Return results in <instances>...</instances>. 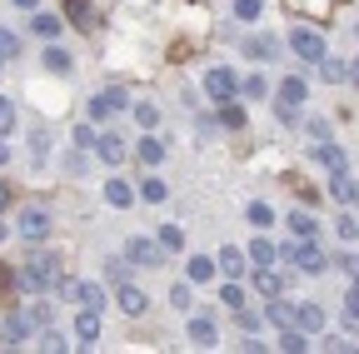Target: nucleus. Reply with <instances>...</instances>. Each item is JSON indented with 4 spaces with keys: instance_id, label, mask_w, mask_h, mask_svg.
Instances as JSON below:
<instances>
[{
    "instance_id": "obj_1",
    "label": "nucleus",
    "mask_w": 359,
    "mask_h": 354,
    "mask_svg": "<svg viewBox=\"0 0 359 354\" xmlns=\"http://www.w3.org/2000/svg\"><path fill=\"white\" fill-rule=\"evenodd\" d=\"M60 280H65V264H60L55 254H35V259H25L20 270H15V285H20V290H30V294L60 290Z\"/></svg>"
},
{
    "instance_id": "obj_2",
    "label": "nucleus",
    "mask_w": 359,
    "mask_h": 354,
    "mask_svg": "<svg viewBox=\"0 0 359 354\" xmlns=\"http://www.w3.org/2000/svg\"><path fill=\"white\" fill-rule=\"evenodd\" d=\"M280 259H285V264H294V270H304V275H325V270H330V254L314 245V240L285 245V250H280Z\"/></svg>"
},
{
    "instance_id": "obj_3",
    "label": "nucleus",
    "mask_w": 359,
    "mask_h": 354,
    "mask_svg": "<svg viewBox=\"0 0 359 354\" xmlns=\"http://www.w3.org/2000/svg\"><path fill=\"white\" fill-rule=\"evenodd\" d=\"M290 50H294L304 65H314V60L325 55V35L314 30V25H294V30H290Z\"/></svg>"
},
{
    "instance_id": "obj_4",
    "label": "nucleus",
    "mask_w": 359,
    "mask_h": 354,
    "mask_svg": "<svg viewBox=\"0 0 359 354\" xmlns=\"http://www.w3.org/2000/svg\"><path fill=\"white\" fill-rule=\"evenodd\" d=\"M60 294L75 299L80 309H105V290L90 285V280H60Z\"/></svg>"
},
{
    "instance_id": "obj_5",
    "label": "nucleus",
    "mask_w": 359,
    "mask_h": 354,
    "mask_svg": "<svg viewBox=\"0 0 359 354\" xmlns=\"http://www.w3.org/2000/svg\"><path fill=\"white\" fill-rule=\"evenodd\" d=\"M125 259H130V264H145V270H160V264H165V250H160V240L135 235V240L125 245Z\"/></svg>"
},
{
    "instance_id": "obj_6",
    "label": "nucleus",
    "mask_w": 359,
    "mask_h": 354,
    "mask_svg": "<svg viewBox=\"0 0 359 354\" xmlns=\"http://www.w3.org/2000/svg\"><path fill=\"white\" fill-rule=\"evenodd\" d=\"M235 90H240V80H235V70H224V65H215L210 75H205V95L219 105V100H235Z\"/></svg>"
},
{
    "instance_id": "obj_7",
    "label": "nucleus",
    "mask_w": 359,
    "mask_h": 354,
    "mask_svg": "<svg viewBox=\"0 0 359 354\" xmlns=\"http://www.w3.org/2000/svg\"><path fill=\"white\" fill-rule=\"evenodd\" d=\"M15 225H20V240H30V245H45V240H50V230H55L45 210H25Z\"/></svg>"
},
{
    "instance_id": "obj_8",
    "label": "nucleus",
    "mask_w": 359,
    "mask_h": 354,
    "mask_svg": "<svg viewBox=\"0 0 359 354\" xmlns=\"http://www.w3.org/2000/svg\"><path fill=\"white\" fill-rule=\"evenodd\" d=\"M120 110H130V95L120 90V85H110V90H100L95 100H90V115H95V120H110Z\"/></svg>"
},
{
    "instance_id": "obj_9",
    "label": "nucleus",
    "mask_w": 359,
    "mask_h": 354,
    "mask_svg": "<svg viewBox=\"0 0 359 354\" xmlns=\"http://www.w3.org/2000/svg\"><path fill=\"white\" fill-rule=\"evenodd\" d=\"M255 294H259V299L285 294V275L275 270V264H255Z\"/></svg>"
},
{
    "instance_id": "obj_10",
    "label": "nucleus",
    "mask_w": 359,
    "mask_h": 354,
    "mask_svg": "<svg viewBox=\"0 0 359 354\" xmlns=\"http://www.w3.org/2000/svg\"><path fill=\"white\" fill-rule=\"evenodd\" d=\"M115 304L125 309V315H130V320H140V315H145V309H150V299H145V290H135L130 280H125V285H115Z\"/></svg>"
},
{
    "instance_id": "obj_11",
    "label": "nucleus",
    "mask_w": 359,
    "mask_h": 354,
    "mask_svg": "<svg viewBox=\"0 0 359 354\" xmlns=\"http://www.w3.org/2000/svg\"><path fill=\"white\" fill-rule=\"evenodd\" d=\"M215 270H224V280H245L250 254H245V250H235V245H224V250H219V259H215Z\"/></svg>"
},
{
    "instance_id": "obj_12",
    "label": "nucleus",
    "mask_w": 359,
    "mask_h": 354,
    "mask_svg": "<svg viewBox=\"0 0 359 354\" xmlns=\"http://www.w3.org/2000/svg\"><path fill=\"white\" fill-rule=\"evenodd\" d=\"M280 105H290V110L309 105V80H304V75H290V80L280 85Z\"/></svg>"
},
{
    "instance_id": "obj_13",
    "label": "nucleus",
    "mask_w": 359,
    "mask_h": 354,
    "mask_svg": "<svg viewBox=\"0 0 359 354\" xmlns=\"http://www.w3.org/2000/svg\"><path fill=\"white\" fill-rule=\"evenodd\" d=\"M264 320L275 325V329H290V325H294V304H290L285 294H275V299H264Z\"/></svg>"
},
{
    "instance_id": "obj_14",
    "label": "nucleus",
    "mask_w": 359,
    "mask_h": 354,
    "mask_svg": "<svg viewBox=\"0 0 359 354\" xmlns=\"http://www.w3.org/2000/svg\"><path fill=\"white\" fill-rule=\"evenodd\" d=\"M105 205H110V210H130V205H135V185L120 180V175H115V180H105Z\"/></svg>"
},
{
    "instance_id": "obj_15",
    "label": "nucleus",
    "mask_w": 359,
    "mask_h": 354,
    "mask_svg": "<svg viewBox=\"0 0 359 354\" xmlns=\"http://www.w3.org/2000/svg\"><path fill=\"white\" fill-rule=\"evenodd\" d=\"M294 329L320 334V329H325V309H320V304H294Z\"/></svg>"
},
{
    "instance_id": "obj_16",
    "label": "nucleus",
    "mask_w": 359,
    "mask_h": 354,
    "mask_svg": "<svg viewBox=\"0 0 359 354\" xmlns=\"http://www.w3.org/2000/svg\"><path fill=\"white\" fill-rule=\"evenodd\" d=\"M75 339H80L85 349L100 339V309H80V320H75Z\"/></svg>"
},
{
    "instance_id": "obj_17",
    "label": "nucleus",
    "mask_w": 359,
    "mask_h": 354,
    "mask_svg": "<svg viewBox=\"0 0 359 354\" xmlns=\"http://www.w3.org/2000/svg\"><path fill=\"white\" fill-rule=\"evenodd\" d=\"M314 160H320L330 175H344L349 170V160H344V150L339 145H330V140H320V145H314Z\"/></svg>"
},
{
    "instance_id": "obj_18",
    "label": "nucleus",
    "mask_w": 359,
    "mask_h": 354,
    "mask_svg": "<svg viewBox=\"0 0 359 354\" xmlns=\"http://www.w3.org/2000/svg\"><path fill=\"white\" fill-rule=\"evenodd\" d=\"M95 155H100L105 165H120L130 150H125V140H120V135H110V130H105V135H95Z\"/></svg>"
},
{
    "instance_id": "obj_19",
    "label": "nucleus",
    "mask_w": 359,
    "mask_h": 354,
    "mask_svg": "<svg viewBox=\"0 0 359 354\" xmlns=\"http://www.w3.org/2000/svg\"><path fill=\"white\" fill-rule=\"evenodd\" d=\"M245 55H250V60H275V55H280V40H275V35H250V40H245Z\"/></svg>"
},
{
    "instance_id": "obj_20",
    "label": "nucleus",
    "mask_w": 359,
    "mask_h": 354,
    "mask_svg": "<svg viewBox=\"0 0 359 354\" xmlns=\"http://www.w3.org/2000/svg\"><path fill=\"white\" fill-rule=\"evenodd\" d=\"M30 30H35L40 40H55V35H60V15H50V11H30Z\"/></svg>"
},
{
    "instance_id": "obj_21",
    "label": "nucleus",
    "mask_w": 359,
    "mask_h": 354,
    "mask_svg": "<svg viewBox=\"0 0 359 354\" xmlns=\"http://www.w3.org/2000/svg\"><path fill=\"white\" fill-rule=\"evenodd\" d=\"M185 275H190V285H210V280H215V259H210V254H190Z\"/></svg>"
},
{
    "instance_id": "obj_22",
    "label": "nucleus",
    "mask_w": 359,
    "mask_h": 354,
    "mask_svg": "<svg viewBox=\"0 0 359 354\" xmlns=\"http://www.w3.org/2000/svg\"><path fill=\"white\" fill-rule=\"evenodd\" d=\"M65 11H70V20L85 25V30H95V25H100V15H95V6H90V0H65Z\"/></svg>"
},
{
    "instance_id": "obj_23",
    "label": "nucleus",
    "mask_w": 359,
    "mask_h": 354,
    "mask_svg": "<svg viewBox=\"0 0 359 354\" xmlns=\"http://www.w3.org/2000/svg\"><path fill=\"white\" fill-rule=\"evenodd\" d=\"M20 315H25V325H30V329H50V320H55V309L45 304V299H35L30 309H20Z\"/></svg>"
},
{
    "instance_id": "obj_24",
    "label": "nucleus",
    "mask_w": 359,
    "mask_h": 354,
    "mask_svg": "<svg viewBox=\"0 0 359 354\" xmlns=\"http://www.w3.org/2000/svg\"><path fill=\"white\" fill-rule=\"evenodd\" d=\"M135 195H145L150 205H165V200H170V185L160 180V175H145V180H140V190H135Z\"/></svg>"
},
{
    "instance_id": "obj_25",
    "label": "nucleus",
    "mask_w": 359,
    "mask_h": 354,
    "mask_svg": "<svg viewBox=\"0 0 359 354\" xmlns=\"http://www.w3.org/2000/svg\"><path fill=\"white\" fill-rule=\"evenodd\" d=\"M290 230H294L299 240H320V219L304 215V210H294V215H290Z\"/></svg>"
},
{
    "instance_id": "obj_26",
    "label": "nucleus",
    "mask_w": 359,
    "mask_h": 354,
    "mask_svg": "<svg viewBox=\"0 0 359 354\" xmlns=\"http://www.w3.org/2000/svg\"><path fill=\"white\" fill-rule=\"evenodd\" d=\"M245 219H250L255 230H269V225H275V210H269L264 200H250V205H245Z\"/></svg>"
},
{
    "instance_id": "obj_27",
    "label": "nucleus",
    "mask_w": 359,
    "mask_h": 354,
    "mask_svg": "<svg viewBox=\"0 0 359 354\" xmlns=\"http://www.w3.org/2000/svg\"><path fill=\"white\" fill-rule=\"evenodd\" d=\"M314 65H320V80H330V85H344V75H349V60H330V55H320Z\"/></svg>"
},
{
    "instance_id": "obj_28",
    "label": "nucleus",
    "mask_w": 359,
    "mask_h": 354,
    "mask_svg": "<svg viewBox=\"0 0 359 354\" xmlns=\"http://www.w3.org/2000/svg\"><path fill=\"white\" fill-rule=\"evenodd\" d=\"M275 349H285V354H304V349H309V334L290 325V329H280V344H275Z\"/></svg>"
},
{
    "instance_id": "obj_29",
    "label": "nucleus",
    "mask_w": 359,
    "mask_h": 354,
    "mask_svg": "<svg viewBox=\"0 0 359 354\" xmlns=\"http://www.w3.org/2000/svg\"><path fill=\"white\" fill-rule=\"evenodd\" d=\"M245 254H250V264H275V259H280V250L264 240V230H259V240H255V245H250Z\"/></svg>"
},
{
    "instance_id": "obj_30",
    "label": "nucleus",
    "mask_w": 359,
    "mask_h": 354,
    "mask_svg": "<svg viewBox=\"0 0 359 354\" xmlns=\"http://www.w3.org/2000/svg\"><path fill=\"white\" fill-rule=\"evenodd\" d=\"M135 155H140V165H160V160H165V145H160V140L150 135V130H145V140L135 145Z\"/></svg>"
},
{
    "instance_id": "obj_31",
    "label": "nucleus",
    "mask_w": 359,
    "mask_h": 354,
    "mask_svg": "<svg viewBox=\"0 0 359 354\" xmlns=\"http://www.w3.org/2000/svg\"><path fill=\"white\" fill-rule=\"evenodd\" d=\"M25 334H30V325H25V315H11V320H6V329H0V339H6V349H15V344H20Z\"/></svg>"
},
{
    "instance_id": "obj_32",
    "label": "nucleus",
    "mask_w": 359,
    "mask_h": 354,
    "mask_svg": "<svg viewBox=\"0 0 359 354\" xmlns=\"http://www.w3.org/2000/svg\"><path fill=\"white\" fill-rule=\"evenodd\" d=\"M190 339H195L200 349H215V344H219V334H215L210 320H190Z\"/></svg>"
},
{
    "instance_id": "obj_33",
    "label": "nucleus",
    "mask_w": 359,
    "mask_h": 354,
    "mask_svg": "<svg viewBox=\"0 0 359 354\" xmlns=\"http://www.w3.org/2000/svg\"><path fill=\"white\" fill-rule=\"evenodd\" d=\"M130 270H135V264H130L125 254H110V259H105V280H110V285H125Z\"/></svg>"
},
{
    "instance_id": "obj_34",
    "label": "nucleus",
    "mask_w": 359,
    "mask_h": 354,
    "mask_svg": "<svg viewBox=\"0 0 359 354\" xmlns=\"http://www.w3.org/2000/svg\"><path fill=\"white\" fill-rule=\"evenodd\" d=\"M45 70H50V75H70V50L45 46Z\"/></svg>"
},
{
    "instance_id": "obj_35",
    "label": "nucleus",
    "mask_w": 359,
    "mask_h": 354,
    "mask_svg": "<svg viewBox=\"0 0 359 354\" xmlns=\"http://www.w3.org/2000/svg\"><path fill=\"white\" fill-rule=\"evenodd\" d=\"M160 250L180 254V250H185V230H180V225H160Z\"/></svg>"
},
{
    "instance_id": "obj_36",
    "label": "nucleus",
    "mask_w": 359,
    "mask_h": 354,
    "mask_svg": "<svg viewBox=\"0 0 359 354\" xmlns=\"http://www.w3.org/2000/svg\"><path fill=\"white\" fill-rule=\"evenodd\" d=\"M240 95H245V100H264V95H269V80H264V75H245V80H240Z\"/></svg>"
},
{
    "instance_id": "obj_37",
    "label": "nucleus",
    "mask_w": 359,
    "mask_h": 354,
    "mask_svg": "<svg viewBox=\"0 0 359 354\" xmlns=\"http://www.w3.org/2000/svg\"><path fill=\"white\" fill-rule=\"evenodd\" d=\"M219 299H224V309H245V290H240V280H224Z\"/></svg>"
},
{
    "instance_id": "obj_38",
    "label": "nucleus",
    "mask_w": 359,
    "mask_h": 354,
    "mask_svg": "<svg viewBox=\"0 0 359 354\" xmlns=\"http://www.w3.org/2000/svg\"><path fill=\"white\" fill-rule=\"evenodd\" d=\"M219 125H230V130H240V125H245V110H240L235 100H219Z\"/></svg>"
},
{
    "instance_id": "obj_39",
    "label": "nucleus",
    "mask_w": 359,
    "mask_h": 354,
    "mask_svg": "<svg viewBox=\"0 0 359 354\" xmlns=\"http://www.w3.org/2000/svg\"><path fill=\"white\" fill-rule=\"evenodd\" d=\"M235 15L240 20H259L264 15V0H235Z\"/></svg>"
},
{
    "instance_id": "obj_40",
    "label": "nucleus",
    "mask_w": 359,
    "mask_h": 354,
    "mask_svg": "<svg viewBox=\"0 0 359 354\" xmlns=\"http://www.w3.org/2000/svg\"><path fill=\"white\" fill-rule=\"evenodd\" d=\"M135 125H140V130H155V125H160V110H155V105H135Z\"/></svg>"
},
{
    "instance_id": "obj_41",
    "label": "nucleus",
    "mask_w": 359,
    "mask_h": 354,
    "mask_svg": "<svg viewBox=\"0 0 359 354\" xmlns=\"http://www.w3.org/2000/svg\"><path fill=\"white\" fill-rule=\"evenodd\" d=\"M15 120H20V115H15V105H11L6 95H0V135H11V130H15Z\"/></svg>"
},
{
    "instance_id": "obj_42",
    "label": "nucleus",
    "mask_w": 359,
    "mask_h": 354,
    "mask_svg": "<svg viewBox=\"0 0 359 354\" xmlns=\"http://www.w3.org/2000/svg\"><path fill=\"white\" fill-rule=\"evenodd\" d=\"M349 185H354V180H349V170H344V175H334V180H330V195H334L339 205H349Z\"/></svg>"
},
{
    "instance_id": "obj_43",
    "label": "nucleus",
    "mask_w": 359,
    "mask_h": 354,
    "mask_svg": "<svg viewBox=\"0 0 359 354\" xmlns=\"http://www.w3.org/2000/svg\"><path fill=\"white\" fill-rule=\"evenodd\" d=\"M40 349H45V354H65V334L45 329V334H40Z\"/></svg>"
},
{
    "instance_id": "obj_44",
    "label": "nucleus",
    "mask_w": 359,
    "mask_h": 354,
    "mask_svg": "<svg viewBox=\"0 0 359 354\" xmlns=\"http://www.w3.org/2000/svg\"><path fill=\"white\" fill-rule=\"evenodd\" d=\"M0 55H6V60H15V55H20V40H15L11 30H0Z\"/></svg>"
},
{
    "instance_id": "obj_45",
    "label": "nucleus",
    "mask_w": 359,
    "mask_h": 354,
    "mask_svg": "<svg viewBox=\"0 0 359 354\" xmlns=\"http://www.w3.org/2000/svg\"><path fill=\"white\" fill-rule=\"evenodd\" d=\"M170 304H175V309H190V304H195V299H190V285H175V290H170Z\"/></svg>"
},
{
    "instance_id": "obj_46",
    "label": "nucleus",
    "mask_w": 359,
    "mask_h": 354,
    "mask_svg": "<svg viewBox=\"0 0 359 354\" xmlns=\"http://www.w3.org/2000/svg\"><path fill=\"white\" fill-rule=\"evenodd\" d=\"M334 230H339V240H359V219H349V215H344Z\"/></svg>"
},
{
    "instance_id": "obj_47",
    "label": "nucleus",
    "mask_w": 359,
    "mask_h": 354,
    "mask_svg": "<svg viewBox=\"0 0 359 354\" xmlns=\"http://www.w3.org/2000/svg\"><path fill=\"white\" fill-rule=\"evenodd\" d=\"M240 325H245V334H259V325H264V320L255 315V309H240Z\"/></svg>"
},
{
    "instance_id": "obj_48",
    "label": "nucleus",
    "mask_w": 359,
    "mask_h": 354,
    "mask_svg": "<svg viewBox=\"0 0 359 354\" xmlns=\"http://www.w3.org/2000/svg\"><path fill=\"white\" fill-rule=\"evenodd\" d=\"M304 130H309V140H330V125L325 120H304Z\"/></svg>"
},
{
    "instance_id": "obj_49",
    "label": "nucleus",
    "mask_w": 359,
    "mask_h": 354,
    "mask_svg": "<svg viewBox=\"0 0 359 354\" xmlns=\"http://www.w3.org/2000/svg\"><path fill=\"white\" fill-rule=\"evenodd\" d=\"M344 309H349V315H354V320H359V280H354V285H349V294H344Z\"/></svg>"
},
{
    "instance_id": "obj_50",
    "label": "nucleus",
    "mask_w": 359,
    "mask_h": 354,
    "mask_svg": "<svg viewBox=\"0 0 359 354\" xmlns=\"http://www.w3.org/2000/svg\"><path fill=\"white\" fill-rule=\"evenodd\" d=\"M70 140H75V145H95V130H90V125H75Z\"/></svg>"
},
{
    "instance_id": "obj_51",
    "label": "nucleus",
    "mask_w": 359,
    "mask_h": 354,
    "mask_svg": "<svg viewBox=\"0 0 359 354\" xmlns=\"http://www.w3.org/2000/svg\"><path fill=\"white\" fill-rule=\"evenodd\" d=\"M85 165H90V160H85V155H80V150H75V155H65V170H70V175H80V170H85Z\"/></svg>"
},
{
    "instance_id": "obj_52",
    "label": "nucleus",
    "mask_w": 359,
    "mask_h": 354,
    "mask_svg": "<svg viewBox=\"0 0 359 354\" xmlns=\"http://www.w3.org/2000/svg\"><path fill=\"white\" fill-rule=\"evenodd\" d=\"M6 210H11V185L0 180V215H6Z\"/></svg>"
},
{
    "instance_id": "obj_53",
    "label": "nucleus",
    "mask_w": 359,
    "mask_h": 354,
    "mask_svg": "<svg viewBox=\"0 0 359 354\" xmlns=\"http://www.w3.org/2000/svg\"><path fill=\"white\" fill-rule=\"evenodd\" d=\"M15 285V270H6V264H0V290H11Z\"/></svg>"
},
{
    "instance_id": "obj_54",
    "label": "nucleus",
    "mask_w": 359,
    "mask_h": 354,
    "mask_svg": "<svg viewBox=\"0 0 359 354\" xmlns=\"http://www.w3.org/2000/svg\"><path fill=\"white\" fill-rule=\"evenodd\" d=\"M349 85H354V90H359V60H349V75H344Z\"/></svg>"
},
{
    "instance_id": "obj_55",
    "label": "nucleus",
    "mask_w": 359,
    "mask_h": 354,
    "mask_svg": "<svg viewBox=\"0 0 359 354\" xmlns=\"http://www.w3.org/2000/svg\"><path fill=\"white\" fill-rule=\"evenodd\" d=\"M11 160V145H6V135H0V165H6Z\"/></svg>"
},
{
    "instance_id": "obj_56",
    "label": "nucleus",
    "mask_w": 359,
    "mask_h": 354,
    "mask_svg": "<svg viewBox=\"0 0 359 354\" xmlns=\"http://www.w3.org/2000/svg\"><path fill=\"white\" fill-rule=\"evenodd\" d=\"M15 6H20V11H35V6H40V0H15Z\"/></svg>"
},
{
    "instance_id": "obj_57",
    "label": "nucleus",
    "mask_w": 359,
    "mask_h": 354,
    "mask_svg": "<svg viewBox=\"0 0 359 354\" xmlns=\"http://www.w3.org/2000/svg\"><path fill=\"white\" fill-rule=\"evenodd\" d=\"M349 205H359V185H349Z\"/></svg>"
},
{
    "instance_id": "obj_58",
    "label": "nucleus",
    "mask_w": 359,
    "mask_h": 354,
    "mask_svg": "<svg viewBox=\"0 0 359 354\" xmlns=\"http://www.w3.org/2000/svg\"><path fill=\"white\" fill-rule=\"evenodd\" d=\"M6 235H11V225H0V240H6Z\"/></svg>"
},
{
    "instance_id": "obj_59",
    "label": "nucleus",
    "mask_w": 359,
    "mask_h": 354,
    "mask_svg": "<svg viewBox=\"0 0 359 354\" xmlns=\"http://www.w3.org/2000/svg\"><path fill=\"white\" fill-rule=\"evenodd\" d=\"M0 70H6V55H0Z\"/></svg>"
}]
</instances>
